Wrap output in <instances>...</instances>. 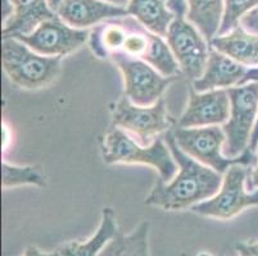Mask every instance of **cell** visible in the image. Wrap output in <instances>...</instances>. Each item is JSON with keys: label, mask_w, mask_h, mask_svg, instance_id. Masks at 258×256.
<instances>
[{"label": "cell", "mask_w": 258, "mask_h": 256, "mask_svg": "<svg viewBox=\"0 0 258 256\" xmlns=\"http://www.w3.org/2000/svg\"><path fill=\"white\" fill-rule=\"evenodd\" d=\"M102 155L107 164H144L156 168L162 182H170L179 170L165 137H157L148 146L134 140L125 130L113 126L104 136Z\"/></svg>", "instance_id": "7a4b0ae2"}, {"label": "cell", "mask_w": 258, "mask_h": 256, "mask_svg": "<svg viewBox=\"0 0 258 256\" xmlns=\"http://www.w3.org/2000/svg\"><path fill=\"white\" fill-rule=\"evenodd\" d=\"M230 116V98L227 90H213L198 93L193 88L189 91V103L176 127L196 128V127L219 126L226 123Z\"/></svg>", "instance_id": "8fae6325"}, {"label": "cell", "mask_w": 258, "mask_h": 256, "mask_svg": "<svg viewBox=\"0 0 258 256\" xmlns=\"http://www.w3.org/2000/svg\"><path fill=\"white\" fill-rule=\"evenodd\" d=\"M166 39L182 74L191 82L202 77L211 46L198 28L186 20V16H176Z\"/></svg>", "instance_id": "9c48e42d"}, {"label": "cell", "mask_w": 258, "mask_h": 256, "mask_svg": "<svg viewBox=\"0 0 258 256\" xmlns=\"http://www.w3.org/2000/svg\"><path fill=\"white\" fill-rule=\"evenodd\" d=\"M13 14L3 23V36L29 35L44 21L57 17L48 0H12Z\"/></svg>", "instance_id": "9a60e30c"}, {"label": "cell", "mask_w": 258, "mask_h": 256, "mask_svg": "<svg viewBox=\"0 0 258 256\" xmlns=\"http://www.w3.org/2000/svg\"><path fill=\"white\" fill-rule=\"evenodd\" d=\"M249 82H258V67L257 68H249L248 69V73L245 74L243 79V83H249Z\"/></svg>", "instance_id": "83f0119b"}, {"label": "cell", "mask_w": 258, "mask_h": 256, "mask_svg": "<svg viewBox=\"0 0 258 256\" xmlns=\"http://www.w3.org/2000/svg\"><path fill=\"white\" fill-rule=\"evenodd\" d=\"M171 131L177 146L185 154L196 159L203 165L210 166L220 175H225L227 169L234 164L253 166L257 161V156L248 149L238 158L225 156L222 149L226 141V136L222 127L208 126L181 128L175 126Z\"/></svg>", "instance_id": "277c9868"}, {"label": "cell", "mask_w": 258, "mask_h": 256, "mask_svg": "<svg viewBox=\"0 0 258 256\" xmlns=\"http://www.w3.org/2000/svg\"><path fill=\"white\" fill-rule=\"evenodd\" d=\"M2 173H3V187L22 186V185H32L37 187H45L46 180L41 169L35 165L18 166L12 165V164L4 161L2 166Z\"/></svg>", "instance_id": "ffe728a7"}, {"label": "cell", "mask_w": 258, "mask_h": 256, "mask_svg": "<svg viewBox=\"0 0 258 256\" xmlns=\"http://www.w3.org/2000/svg\"><path fill=\"white\" fill-rule=\"evenodd\" d=\"M230 98V116L224 130V152L227 158H238L249 147L250 138L258 116V82L227 89Z\"/></svg>", "instance_id": "5b68a950"}, {"label": "cell", "mask_w": 258, "mask_h": 256, "mask_svg": "<svg viewBox=\"0 0 258 256\" xmlns=\"http://www.w3.org/2000/svg\"><path fill=\"white\" fill-rule=\"evenodd\" d=\"M109 59L117 64L125 82V96L135 105L151 107L163 98L166 89L180 77H166L142 59L114 54Z\"/></svg>", "instance_id": "ba28073f"}, {"label": "cell", "mask_w": 258, "mask_h": 256, "mask_svg": "<svg viewBox=\"0 0 258 256\" xmlns=\"http://www.w3.org/2000/svg\"><path fill=\"white\" fill-rule=\"evenodd\" d=\"M2 63L13 83L27 90H37L57 78L62 58L41 55L16 37L3 36Z\"/></svg>", "instance_id": "3957f363"}, {"label": "cell", "mask_w": 258, "mask_h": 256, "mask_svg": "<svg viewBox=\"0 0 258 256\" xmlns=\"http://www.w3.org/2000/svg\"><path fill=\"white\" fill-rule=\"evenodd\" d=\"M186 20L211 42L217 36L221 26L224 0H186Z\"/></svg>", "instance_id": "e0dca14e"}, {"label": "cell", "mask_w": 258, "mask_h": 256, "mask_svg": "<svg viewBox=\"0 0 258 256\" xmlns=\"http://www.w3.org/2000/svg\"><path fill=\"white\" fill-rule=\"evenodd\" d=\"M248 69L245 65L211 48L205 72L202 77L191 82V88L198 93H206L241 86Z\"/></svg>", "instance_id": "4fadbf2b"}, {"label": "cell", "mask_w": 258, "mask_h": 256, "mask_svg": "<svg viewBox=\"0 0 258 256\" xmlns=\"http://www.w3.org/2000/svg\"><path fill=\"white\" fill-rule=\"evenodd\" d=\"M149 222L140 223L130 234L117 233L98 256H151L149 255Z\"/></svg>", "instance_id": "d6986e66"}, {"label": "cell", "mask_w": 258, "mask_h": 256, "mask_svg": "<svg viewBox=\"0 0 258 256\" xmlns=\"http://www.w3.org/2000/svg\"><path fill=\"white\" fill-rule=\"evenodd\" d=\"M23 256H60V251H55V252H43L35 246H29L26 248Z\"/></svg>", "instance_id": "cb8c5ba5"}, {"label": "cell", "mask_w": 258, "mask_h": 256, "mask_svg": "<svg viewBox=\"0 0 258 256\" xmlns=\"http://www.w3.org/2000/svg\"><path fill=\"white\" fill-rule=\"evenodd\" d=\"M126 11L148 31L161 37L167 36L168 27L175 20V14L168 8L167 0H130Z\"/></svg>", "instance_id": "2e32d148"}, {"label": "cell", "mask_w": 258, "mask_h": 256, "mask_svg": "<svg viewBox=\"0 0 258 256\" xmlns=\"http://www.w3.org/2000/svg\"><path fill=\"white\" fill-rule=\"evenodd\" d=\"M247 181H248V187H249V190L258 189V155H257V161H255V164L253 165L252 172H250L249 177H248Z\"/></svg>", "instance_id": "d4e9b609"}, {"label": "cell", "mask_w": 258, "mask_h": 256, "mask_svg": "<svg viewBox=\"0 0 258 256\" xmlns=\"http://www.w3.org/2000/svg\"><path fill=\"white\" fill-rule=\"evenodd\" d=\"M104 2H107V3H111L113 4V6H117V7H121V8H125L127 7L128 2L130 0H104Z\"/></svg>", "instance_id": "f1b7e54d"}, {"label": "cell", "mask_w": 258, "mask_h": 256, "mask_svg": "<svg viewBox=\"0 0 258 256\" xmlns=\"http://www.w3.org/2000/svg\"><path fill=\"white\" fill-rule=\"evenodd\" d=\"M255 8H258V0H224V14L217 36L238 27L241 20Z\"/></svg>", "instance_id": "44dd1931"}, {"label": "cell", "mask_w": 258, "mask_h": 256, "mask_svg": "<svg viewBox=\"0 0 258 256\" xmlns=\"http://www.w3.org/2000/svg\"><path fill=\"white\" fill-rule=\"evenodd\" d=\"M89 30H79L63 22L59 17L44 21L29 35H16V39L45 56H64L79 50L88 40Z\"/></svg>", "instance_id": "30bf717a"}, {"label": "cell", "mask_w": 258, "mask_h": 256, "mask_svg": "<svg viewBox=\"0 0 258 256\" xmlns=\"http://www.w3.org/2000/svg\"><path fill=\"white\" fill-rule=\"evenodd\" d=\"M258 149V116H257V122H255V126H254V130H253L252 133V138H250V142H249V147L248 150L254 154Z\"/></svg>", "instance_id": "4316f807"}, {"label": "cell", "mask_w": 258, "mask_h": 256, "mask_svg": "<svg viewBox=\"0 0 258 256\" xmlns=\"http://www.w3.org/2000/svg\"><path fill=\"white\" fill-rule=\"evenodd\" d=\"M211 48L248 68L258 67V35L248 31L241 25L210 42Z\"/></svg>", "instance_id": "5bb4252c"}, {"label": "cell", "mask_w": 258, "mask_h": 256, "mask_svg": "<svg viewBox=\"0 0 258 256\" xmlns=\"http://www.w3.org/2000/svg\"><path fill=\"white\" fill-rule=\"evenodd\" d=\"M163 137L179 165V172L167 183L159 180L145 204L168 211L185 210L215 196L222 185V175L185 154L176 144L171 130Z\"/></svg>", "instance_id": "6da1fadb"}, {"label": "cell", "mask_w": 258, "mask_h": 256, "mask_svg": "<svg viewBox=\"0 0 258 256\" xmlns=\"http://www.w3.org/2000/svg\"><path fill=\"white\" fill-rule=\"evenodd\" d=\"M248 168L243 164H234L226 170L219 192L208 200L191 206V211L202 217L227 220L236 217L249 206L258 205V190L247 192Z\"/></svg>", "instance_id": "52a82bcc"}, {"label": "cell", "mask_w": 258, "mask_h": 256, "mask_svg": "<svg viewBox=\"0 0 258 256\" xmlns=\"http://www.w3.org/2000/svg\"><path fill=\"white\" fill-rule=\"evenodd\" d=\"M63 3V0H48V4H49V8L51 9V11L55 13L57 12V9L59 8L60 4Z\"/></svg>", "instance_id": "f546056e"}, {"label": "cell", "mask_w": 258, "mask_h": 256, "mask_svg": "<svg viewBox=\"0 0 258 256\" xmlns=\"http://www.w3.org/2000/svg\"><path fill=\"white\" fill-rule=\"evenodd\" d=\"M55 13L63 22L79 30H88L105 21L128 16L125 8L104 0H63Z\"/></svg>", "instance_id": "7c38bea8"}, {"label": "cell", "mask_w": 258, "mask_h": 256, "mask_svg": "<svg viewBox=\"0 0 258 256\" xmlns=\"http://www.w3.org/2000/svg\"><path fill=\"white\" fill-rule=\"evenodd\" d=\"M240 25L243 26L245 30H248V31L258 35V8L249 12V13L241 20Z\"/></svg>", "instance_id": "7402d4cb"}, {"label": "cell", "mask_w": 258, "mask_h": 256, "mask_svg": "<svg viewBox=\"0 0 258 256\" xmlns=\"http://www.w3.org/2000/svg\"><path fill=\"white\" fill-rule=\"evenodd\" d=\"M111 112L113 126L137 136L143 146L151 145L161 133L176 126L175 119L168 116L163 98L151 107H140L123 95L112 105Z\"/></svg>", "instance_id": "8992f818"}, {"label": "cell", "mask_w": 258, "mask_h": 256, "mask_svg": "<svg viewBox=\"0 0 258 256\" xmlns=\"http://www.w3.org/2000/svg\"><path fill=\"white\" fill-rule=\"evenodd\" d=\"M236 251L240 256H258V242L236 243Z\"/></svg>", "instance_id": "603a6c76"}, {"label": "cell", "mask_w": 258, "mask_h": 256, "mask_svg": "<svg viewBox=\"0 0 258 256\" xmlns=\"http://www.w3.org/2000/svg\"><path fill=\"white\" fill-rule=\"evenodd\" d=\"M2 13H3V23H6L12 17V14H13V3H12V0H3Z\"/></svg>", "instance_id": "484cf974"}, {"label": "cell", "mask_w": 258, "mask_h": 256, "mask_svg": "<svg viewBox=\"0 0 258 256\" xmlns=\"http://www.w3.org/2000/svg\"><path fill=\"white\" fill-rule=\"evenodd\" d=\"M117 232L116 214L112 208H104L102 211V219L95 234L83 242H72L64 246L60 251V256H98Z\"/></svg>", "instance_id": "ac0fdd59"}]
</instances>
